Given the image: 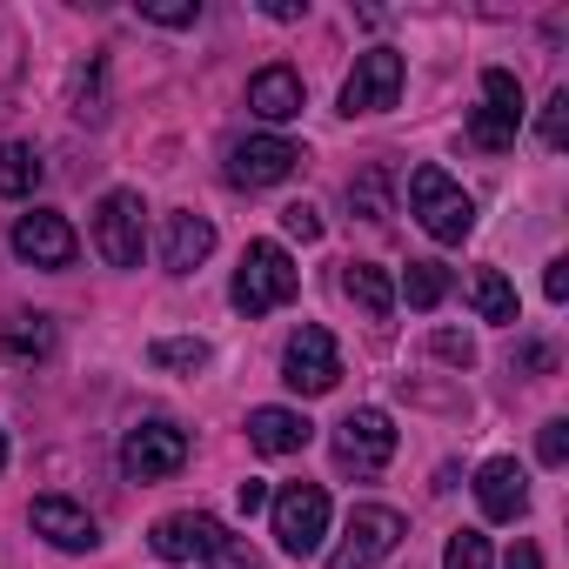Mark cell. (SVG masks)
I'll use <instances>...</instances> for the list:
<instances>
[{"instance_id":"obj_35","label":"cell","mask_w":569,"mask_h":569,"mask_svg":"<svg viewBox=\"0 0 569 569\" xmlns=\"http://www.w3.org/2000/svg\"><path fill=\"white\" fill-rule=\"evenodd\" d=\"M522 369H556V349H542V342H529V349H522Z\"/></svg>"},{"instance_id":"obj_10","label":"cell","mask_w":569,"mask_h":569,"mask_svg":"<svg viewBox=\"0 0 569 569\" xmlns=\"http://www.w3.org/2000/svg\"><path fill=\"white\" fill-rule=\"evenodd\" d=\"M302 168V148L296 141H281V134H248L228 148V181L234 188H274V181H289Z\"/></svg>"},{"instance_id":"obj_8","label":"cell","mask_w":569,"mask_h":569,"mask_svg":"<svg viewBox=\"0 0 569 569\" xmlns=\"http://www.w3.org/2000/svg\"><path fill=\"white\" fill-rule=\"evenodd\" d=\"M396 456V422L382 409H356L336 422V469L342 476H382Z\"/></svg>"},{"instance_id":"obj_33","label":"cell","mask_w":569,"mask_h":569,"mask_svg":"<svg viewBox=\"0 0 569 569\" xmlns=\"http://www.w3.org/2000/svg\"><path fill=\"white\" fill-rule=\"evenodd\" d=\"M234 502H241V516H261V509H268V482H261V476H248V482L234 489Z\"/></svg>"},{"instance_id":"obj_9","label":"cell","mask_w":569,"mask_h":569,"mask_svg":"<svg viewBox=\"0 0 569 569\" xmlns=\"http://www.w3.org/2000/svg\"><path fill=\"white\" fill-rule=\"evenodd\" d=\"M281 382H289L296 396H329L336 382H342V349H336V336L329 329H296L289 336V349H281Z\"/></svg>"},{"instance_id":"obj_15","label":"cell","mask_w":569,"mask_h":569,"mask_svg":"<svg viewBox=\"0 0 569 569\" xmlns=\"http://www.w3.org/2000/svg\"><path fill=\"white\" fill-rule=\"evenodd\" d=\"M34 529H41L54 549H68V556H81V549H94V542H101L94 516H88L81 502H68V496H41V502H34Z\"/></svg>"},{"instance_id":"obj_21","label":"cell","mask_w":569,"mask_h":569,"mask_svg":"<svg viewBox=\"0 0 569 569\" xmlns=\"http://www.w3.org/2000/svg\"><path fill=\"white\" fill-rule=\"evenodd\" d=\"M41 154L28 148V141H0V194H8V201H28L34 188H41Z\"/></svg>"},{"instance_id":"obj_14","label":"cell","mask_w":569,"mask_h":569,"mask_svg":"<svg viewBox=\"0 0 569 569\" xmlns=\"http://www.w3.org/2000/svg\"><path fill=\"white\" fill-rule=\"evenodd\" d=\"M302 101H309V94H302V74H296V68H281V61H274V68H261V74L248 81V114H261L268 128L296 121V114H302Z\"/></svg>"},{"instance_id":"obj_6","label":"cell","mask_w":569,"mask_h":569,"mask_svg":"<svg viewBox=\"0 0 569 569\" xmlns=\"http://www.w3.org/2000/svg\"><path fill=\"white\" fill-rule=\"evenodd\" d=\"M181 462H188V429H174V422H134L128 436H121V476L128 482H168V476H181Z\"/></svg>"},{"instance_id":"obj_7","label":"cell","mask_w":569,"mask_h":569,"mask_svg":"<svg viewBox=\"0 0 569 569\" xmlns=\"http://www.w3.org/2000/svg\"><path fill=\"white\" fill-rule=\"evenodd\" d=\"M516 128H522V81L509 68H489L482 74V108L469 114V141L482 154H509L516 148Z\"/></svg>"},{"instance_id":"obj_2","label":"cell","mask_w":569,"mask_h":569,"mask_svg":"<svg viewBox=\"0 0 569 569\" xmlns=\"http://www.w3.org/2000/svg\"><path fill=\"white\" fill-rule=\"evenodd\" d=\"M409 208L436 241H469V228H476V201L449 181V168H416L409 174Z\"/></svg>"},{"instance_id":"obj_36","label":"cell","mask_w":569,"mask_h":569,"mask_svg":"<svg viewBox=\"0 0 569 569\" xmlns=\"http://www.w3.org/2000/svg\"><path fill=\"white\" fill-rule=\"evenodd\" d=\"M509 569H542V556H536V542H516V549H509Z\"/></svg>"},{"instance_id":"obj_23","label":"cell","mask_w":569,"mask_h":569,"mask_svg":"<svg viewBox=\"0 0 569 569\" xmlns=\"http://www.w3.org/2000/svg\"><path fill=\"white\" fill-rule=\"evenodd\" d=\"M449 296V268L442 261H409V274L396 281V302H409V309H436Z\"/></svg>"},{"instance_id":"obj_25","label":"cell","mask_w":569,"mask_h":569,"mask_svg":"<svg viewBox=\"0 0 569 569\" xmlns=\"http://www.w3.org/2000/svg\"><path fill=\"white\" fill-rule=\"evenodd\" d=\"M349 201L362 208V221H389V174L369 168L362 181H349Z\"/></svg>"},{"instance_id":"obj_4","label":"cell","mask_w":569,"mask_h":569,"mask_svg":"<svg viewBox=\"0 0 569 569\" xmlns=\"http://www.w3.org/2000/svg\"><path fill=\"white\" fill-rule=\"evenodd\" d=\"M268 516H274V542L289 556H316L322 536H329V489L322 482H289L281 496H268Z\"/></svg>"},{"instance_id":"obj_24","label":"cell","mask_w":569,"mask_h":569,"mask_svg":"<svg viewBox=\"0 0 569 569\" xmlns=\"http://www.w3.org/2000/svg\"><path fill=\"white\" fill-rule=\"evenodd\" d=\"M148 362L154 369H174V376H194V369H208V342L201 336H161L148 349Z\"/></svg>"},{"instance_id":"obj_11","label":"cell","mask_w":569,"mask_h":569,"mask_svg":"<svg viewBox=\"0 0 569 569\" xmlns=\"http://www.w3.org/2000/svg\"><path fill=\"white\" fill-rule=\"evenodd\" d=\"M402 101V54L396 48H369L356 61V74L342 81V114H382Z\"/></svg>"},{"instance_id":"obj_5","label":"cell","mask_w":569,"mask_h":569,"mask_svg":"<svg viewBox=\"0 0 569 569\" xmlns=\"http://www.w3.org/2000/svg\"><path fill=\"white\" fill-rule=\"evenodd\" d=\"M94 248H101L108 268H141V248H148V208H141L134 188L101 194V208H94Z\"/></svg>"},{"instance_id":"obj_30","label":"cell","mask_w":569,"mask_h":569,"mask_svg":"<svg viewBox=\"0 0 569 569\" xmlns=\"http://www.w3.org/2000/svg\"><path fill=\"white\" fill-rule=\"evenodd\" d=\"M536 456L549 462V469H562L569 462V422L556 416V422H542V436H536Z\"/></svg>"},{"instance_id":"obj_13","label":"cell","mask_w":569,"mask_h":569,"mask_svg":"<svg viewBox=\"0 0 569 569\" xmlns=\"http://www.w3.org/2000/svg\"><path fill=\"white\" fill-rule=\"evenodd\" d=\"M476 502H482L489 522H516V516L529 509V476H522V462H516V456H489V462L476 469Z\"/></svg>"},{"instance_id":"obj_12","label":"cell","mask_w":569,"mask_h":569,"mask_svg":"<svg viewBox=\"0 0 569 569\" xmlns=\"http://www.w3.org/2000/svg\"><path fill=\"white\" fill-rule=\"evenodd\" d=\"M14 254H21L28 268H68V261L81 254V234L68 228V214L34 208V214L14 221Z\"/></svg>"},{"instance_id":"obj_28","label":"cell","mask_w":569,"mask_h":569,"mask_svg":"<svg viewBox=\"0 0 569 569\" xmlns=\"http://www.w3.org/2000/svg\"><path fill=\"white\" fill-rule=\"evenodd\" d=\"M141 21H154V28H194L201 21V0H141Z\"/></svg>"},{"instance_id":"obj_18","label":"cell","mask_w":569,"mask_h":569,"mask_svg":"<svg viewBox=\"0 0 569 569\" xmlns=\"http://www.w3.org/2000/svg\"><path fill=\"white\" fill-rule=\"evenodd\" d=\"M309 436H316V422H309L302 409H254V416H248V442H254L261 456H302Z\"/></svg>"},{"instance_id":"obj_34","label":"cell","mask_w":569,"mask_h":569,"mask_svg":"<svg viewBox=\"0 0 569 569\" xmlns=\"http://www.w3.org/2000/svg\"><path fill=\"white\" fill-rule=\"evenodd\" d=\"M542 296H549V302H562V296H569V261H562V254L542 268Z\"/></svg>"},{"instance_id":"obj_1","label":"cell","mask_w":569,"mask_h":569,"mask_svg":"<svg viewBox=\"0 0 569 569\" xmlns=\"http://www.w3.org/2000/svg\"><path fill=\"white\" fill-rule=\"evenodd\" d=\"M296 289H302V268L289 261V248L281 241H248V254H241V268L228 281V302L241 316H274V309L296 302Z\"/></svg>"},{"instance_id":"obj_29","label":"cell","mask_w":569,"mask_h":569,"mask_svg":"<svg viewBox=\"0 0 569 569\" xmlns=\"http://www.w3.org/2000/svg\"><path fill=\"white\" fill-rule=\"evenodd\" d=\"M208 569H261V556H254L241 536H228V529H221V536L208 542Z\"/></svg>"},{"instance_id":"obj_27","label":"cell","mask_w":569,"mask_h":569,"mask_svg":"<svg viewBox=\"0 0 569 569\" xmlns=\"http://www.w3.org/2000/svg\"><path fill=\"white\" fill-rule=\"evenodd\" d=\"M442 569H489V536H482V529H462V536H449V549H442Z\"/></svg>"},{"instance_id":"obj_16","label":"cell","mask_w":569,"mask_h":569,"mask_svg":"<svg viewBox=\"0 0 569 569\" xmlns=\"http://www.w3.org/2000/svg\"><path fill=\"white\" fill-rule=\"evenodd\" d=\"M214 254V221L208 214H168V228H161V261L174 268V274H194L201 261Z\"/></svg>"},{"instance_id":"obj_26","label":"cell","mask_w":569,"mask_h":569,"mask_svg":"<svg viewBox=\"0 0 569 569\" xmlns=\"http://www.w3.org/2000/svg\"><path fill=\"white\" fill-rule=\"evenodd\" d=\"M536 134H542V148H549V154H562V141H569V88H556V94L542 101Z\"/></svg>"},{"instance_id":"obj_31","label":"cell","mask_w":569,"mask_h":569,"mask_svg":"<svg viewBox=\"0 0 569 569\" xmlns=\"http://www.w3.org/2000/svg\"><path fill=\"white\" fill-rule=\"evenodd\" d=\"M281 228H289L296 241H322V214H316L309 201H289V208H281Z\"/></svg>"},{"instance_id":"obj_32","label":"cell","mask_w":569,"mask_h":569,"mask_svg":"<svg viewBox=\"0 0 569 569\" xmlns=\"http://www.w3.org/2000/svg\"><path fill=\"white\" fill-rule=\"evenodd\" d=\"M429 349H436L442 362H456V369H469V362H476V342H469V336H456V329H436V342H429Z\"/></svg>"},{"instance_id":"obj_22","label":"cell","mask_w":569,"mask_h":569,"mask_svg":"<svg viewBox=\"0 0 569 569\" xmlns=\"http://www.w3.org/2000/svg\"><path fill=\"white\" fill-rule=\"evenodd\" d=\"M469 302H476L482 322H516V289H509L502 268H476L469 274Z\"/></svg>"},{"instance_id":"obj_17","label":"cell","mask_w":569,"mask_h":569,"mask_svg":"<svg viewBox=\"0 0 569 569\" xmlns=\"http://www.w3.org/2000/svg\"><path fill=\"white\" fill-rule=\"evenodd\" d=\"M214 536H221V522H214V516L181 509V516H161V522H154L148 549H154L161 562H188V556H208V542H214Z\"/></svg>"},{"instance_id":"obj_20","label":"cell","mask_w":569,"mask_h":569,"mask_svg":"<svg viewBox=\"0 0 569 569\" xmlns=\"http://www.w3.org/2000/svg\"><path fill=\"white\" fill-rule=\"evenodd\" d=\"M0 349H8V362H48L54 356V322L21 309V316L0 322Z\"/></svg>"},{"instance_id":"obj_19","label":"cell","mask_w":569,"mask_h":569,"mask_svg":"<svg viewBox=\"0 0 569 569\" xmlns=\"http://www.w3.org/2000/svg\"><path fill=\"white\" fill-rule=\"evenodd\" d=\"M342 296H349L369 322H389V316H396V274L376 268V261H349V268H342Z\"/></svg>"},{"instance_id":"obj_3","label":"cell","mask_w":569,"mask_h":569,"mask_svg":"<svg viewBox=\"0 0 569 569\" xmlns=\"http://www.w3.org/2000/svg\"><path fill=\"white\" fill-rule=\"evenodd\" d=\"M402 536H409V522H402L396 509L362 502V509H349L342 542L329 549V569H376L382 556H396V549H402Z\"/></svg>"},{"instance_id":"obj_37","label":"cell","mask_w":569,"mask_h":569,"mask_svg":"<svg viewBox=\"0 0 569 569\" xmlns=\"http://www.w3.org/2000/svg\"><path fill=\"white\" fill-rule=\"evenodd\" d=\"M0 469H8V429H0Z\"/></svg>"}]
</instances>
